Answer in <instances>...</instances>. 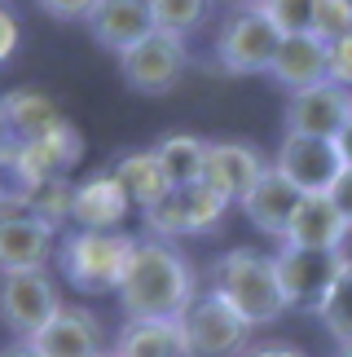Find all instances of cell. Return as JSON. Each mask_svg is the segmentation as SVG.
I'll return each instance as SVG.
<instances>
[{"label":"cell","mask_w":352,"mask_h":357,"mask_svg":"<svg viewBox=\"0 0 352 357\" xmlns=\"http://www.w3.org/2000/svg\"><path fill=\"white\" fill-rule=\"evenodd\" d=\"M278 45H282V31L251 5V9H234L216 26L211 53L225 75H269Z\"/></svg>","instance_id":"277c9868"},{"label":"cell","mask_w":352,"mask_h":357,"mask_svg":"<svg viewBox=\"0 0 352 357\" xmlns=\"http://www.w3.org/2000/svg\"><path fill=\"white\" fill-rule=\"evenodd\" d=\"M159 168H163L168 185L172 190H185V185H198L202 181V159H207V142L194 132H168L150 146Z\"/></svg>","instance_id":"603a6c76"},{"label":"cell","mask_w":352,"mask_h":357,"mask_svg":"<svg viewBox=\"0 0 352 357\" xmlns=\"http://www.w3.org/2000/svg\"><path fill=\"white\" fill-rule=\"evenodd\" d=\"M242 357H308V353L295 344H282V340H264V344H251Z\"/></svg>","instance_id":"d6a6232c"},{"label":"cell","mask_w":352,"mask_h":357,"mask_svg":"<svg viewBox=\"0 0 352 357\" xmlns=\"http://www.w3.org/2000/svg\"><path fill=\"white\" fill-rule=\"evenodd\" d=\"M18 45H22V26H18V18H13V9L0 0V66L18 53Z\"/></svg>","instance_id":"4dcf8cb0"},{"label":"cell","mask_w":352,"mask_h":357,"mask_svg":"<svg viewBox=\"0 0 352 357\" xmlns=\"http://www.w3.org/2000/svg\"><path fill=\"white\" fill-rule=\"evenodd\" d=\"M53 256H58V229L22 212L13 195H5V203H0V273L49 269Z\"/></svg>","instance_id":"30bf717a"},{"label":"cell","mask_w":352,"mask_h":357,"mask_svg":"<svg viewBox=\"0 0 352 357\" xmlns=\"http://www.w3.org/2000/svg\"><path fill=\"white\" fill-rule=\"evenodd\" d=\"M335 150H339V159H344V168H352V115L344 119V128L335 132Z\"/></svg>","instance_id":"836d02e7"},{"label":"cell","mask_w":352,"mask_h":357,"mask_svg":"<svg viewBox=\"0 0 352 357\" xmlns=\"http://www.w3.org/2000/svg\"><path fill=\"white\" fill-rule=\"evenodd\" d=\"M335 357H352V344H339V349H335Z\"/></svg>","instance_id":"74e56055"},{"label":"cell","mask_w":352,"mask_h":357,"mask_svg":"<svg viewBox=\"0 0 352 357\" xmlns=\"http://www.w3.org/2000/svg\"><path fill=\"white\" fill-rule=\"evenodd\" d=\"M255 9H260L282 36H300V31L313 26V0H255Z\"/></svg>","instance_id":"4316f807"},{"label":"cell","mask_w":352,"mask_h":357,"mask_svg":"<svg viewBox=\"0 0 352 357\" xmlns=\"http://www.w3.org/2000/svg\"><path fill=\"white\" fill-rule=\"evenodd\" d=\"M273 168L300 190V195H330L344 172V159L330 137H304V132H282L273 150Z\"/></svg>","instance_id":"9c48e42d"},{"label":"cell","mask_w":352,"mask_h":357,"mask_svg":"<svg viewBox=\"0 0 352 357\" xmlns=\"http://www.w3.org/2000/svg\"><path fill=\"white\" fill-rule=\"evenodd\" d=\"M66 115L58 111V102L45 98L40 89H9L0 98V142L5 146H22L35 137L53 132Z\"/></svg>","instance_id":"d6986e66"},{"label":"cell","mask_w":352,"mask_h":357,"mask_svg":"<svg viewBox=\"0 0 352 357\" xmlns=\"http://www.w3.org/2000/svg\"><path fill=\"white\" fill-rule=\"evenodd\" d=\"M344 252H304V247H278L273 252V269L282 282V296H287V309H308L317 313L326 287L339 273Z\"/></svg>","instance_id":"8fae6325"},{"label":"cell","mask_w":352,"mask_h":357,"mask_svg":"<svg viewBox=\"0 0 352 357\" xmlns=\"http://www.w3.org/2000/svg\"><path fill=\"white\" fill-rule=\"evenodd\" d=\"M111 176L124 185V195L132 199V208H141V212L154 208V203L172 190L163 168H159V159H154V150H124V155H115Z\"/></svg>","instance_id":"7402d4cb"},{"label":"cell","mask_w":352,"mask_h":357,"mask_svg":"<svg viewBox=\"0 0 352 357\" xmlns=\"http://www.w3.org/2000/svg\"><path fill=\"white\" fill-rule=\"evenodd\" d=\"M115 357H185L181 326L154 322V318H124L119 335L111 340Z\"/></svg>","instance_id":"44dd1931"},{"label":"cell","mask_w":352,"mask_h":357,"mask_svg":"<svg viewBox=\"0 0 352 357\" xmlns=\"http://www.w3.org/2000/svg\"><path fill=\"white\" fill-rule=\"evenodd\" d=\"M62 313V291L49 269L0 273V326L13 340H35Z\"/></svg>","instance_id":"ba28073f"},{"label":"cell","mask_w":352,"mask_h":357,"mask_svg":"<svg viewBox=\"0 0 352 357\" xmlns=\"http://www.w3.org/2000/svg\"><path fill=\"white\" fill-rule=\"evenodd\" d=\"M269 79L287 93H300V89H313V84H326L330 79V58H326V40H317L313 31H300V36H282L278 45V58L269 66Z\"/></svg>","instance_id":"ac0fdd59"},{"label":"cell","mask_w":352,"mask_h":357,"mask_svg":"<svg viewBox=\"0 0 352 357\" xmlns=\"http://www.w3.org/2000/svg\"><path fill=\"white\" fill-rule=\"evenodd\" d=\"M264 172H269V159L251 142H207L202 185L216 190L225 203H242Z\"/></svg>","instance_id":"7c38bea8"},{"label":"cell","mask_w":352,"mask_h":357,"mask_svg":"<svg viewBox=\"0 0 352 357\" xmlns=\"http://www.w3.org/2000/svg\"><path fill=\"white\" fill-rule=\"evenodd\" d=\"M31 344H35L40 357H106L111 353L106 326L88 305H62V313L31 340Z\"/></svg>","instance_id":"5bb4252c"},{"label":"cell","mask_w":352,"mask_h":357,"mask_svg":"<svg viewBox=\"0 0 352 357\" xmlns=\"http://www.w3.org/2000/svg\"><path fill=\"white\" fill-rule=\"evenodd\" d=\"M352 115V93L339 89L335 79L300 93H287V106H282V128L287 132H304V137H330L344 128V119Z\"/></svg>","instance_id":"4fadbf2b"},{"label":"cell","mask_w":352,"mask_h":357,"mask_svg":"<svg viewBox=\"0 0 352 357\" xmlns=\"http://www.w3.org/2000/svg\"><path fill=\"white\" fill-rule=\"evenodd\" d=\"M13 203L22 212L40 216L45 225H53L62 234V225L71 221V203H75V181L71 176H49V181H35V185H9Z\"/></svg>","instance_id":"cb8c5ba5"},{"label":"cell","mask_w":352,"mask_h":357,"mask_svg":"<svg viewBox=\"0 0 352 357\" xmlns=\"http://www.w3.org/2000/svg\"><path fill=\"white\" fill-rule=\"evenodd\" d=\"M97 0H35L40 13H49L53 22H84Z\"/></svg>","instance_id":"f546056e"},{"label":"cell","mask_w":352,"mask_h":357,"mask_svg":"<svg viewBox=\"0 0 352 357\" xmlns=\"http://www.w3.org/2000/svg\"><path fill=\"white\" fill-rule=\"evenodd\" d=\"M317 40H339L344 31H352V0H313V26Z\"/></svg>","instance_id":"83f0119b"},{"label":"cell","mask_w":352,"mask_h":357,"mask_svg":"<svg viewBox=\"0 0 352 357\" xmlns=\"http://www.w3.org/2000/svg\"><path fill=\"white\" fill-rule=\"evenodd\" d=\"M132 212V199L124 195V185L106 172H93L88 181H75V203H71V225L75 229H124Z\"/></svg>","instance_id":"e0dca14e"},{"label":"cell","mask_w":352,"mask_h":357,"mask_svg":"<svg viewBox=\"0 0 352 357\" xmlns=\"http://www.w3.org/2000/svg\"><path fill=\"white\" fill-rule=\"evenodd\" d=\"M150 5V18L159 31H172V36H194L202 22H207V13L216 0H145Z\"/></svg>","instance_id":"484cf974"},{"label":"cell","mask_w":352,"mask_h":357,"mask_svg":"<svg viewBox=\"0 0 352 357\" xmlns=\"http://www.w3.org/2000/svg\"><path fill=\"white\" fill-rule=\"evenodd\" d=\"M229 212V203L207 185H185V190H168L154 208L141 212L145 221V238H163V243H176V238H202V234H216Z\"/></svg>","instance_id":"8992f818"},{"label":"cell","mask_w":352,"mask_h":357,"mask_svg":"<svg viewBox=\"0 0 352 357\" xmlns=\"http://www.w3.org/2000/svg\"><path fill=\"white\" fill-rule=\"evenodd\" d=\"M0 357H40L31 340H9L5 349H0Z\"/></svg>","instance_id":"e575fe53"},{"label":"cell","mask_w":352,"mask_h":357,"mask_svg":"<svg viewBox=\"0 0 352 357\" xmlns=\"http://www.w3.org/2000/svg\"><path fill=\"white\" fill-rule=\"evenodd\" d=\"M176 326H181L185 357H242L251 349V331H255L216 291H198L194 305L176 318Z\"/></svg>","instance_id":"5b68a950"},{"label":"cell","mask_w":352,"mask_h":357,"mask_svg":"<svg viewBox=\"0 0 352 357\" xmlns=\"http://www.w3.org/2000/svg\"><path fill=\"white\" fill-rule=\"evenodd\" d=\"M84 26H88L93 45H102L115 58H124L132 45H141L154 31V18H150L145 0H97L93 13L84 18Z\"/></svg>","instance_id":"9a60e30c"},{"label":"cell","mask_w":352,"mask_h":357,"mask_svg":"<svg viewBox=\"0 0 352 357\" xmlns=\"http://www.w3.org/2000/svg\"><path fill=\"white\" fill-rule=\"evenodd\" d=\"M207 291H216L247 326H269L287 313L273 256L255 252V247H229L211 260L207 269Z\"/></svg>","instance_id":"7a4b0ae2"},{"label":"cell","mask_w":352,"mask_h":357,"mask_svg":"<svg viewBox=\"0 0 352 357\" xmlns=\"http://www.w3.org/2000/svg\"><path fill=\"white\" fill-rule=\"evenodd\" d=\"M330 199H335V208H339V216H344L348 229H352V168H344V172H339V181H335Z\"/></svg>","instance_id":"1f68e13d"},{"label":"cell","mask_w":352,"mask_h":357,"mask_svg":"<svg viewBox=\"0 0 352 357\" xmlns=\"http://www.w3.org/2000/svg\"><path fill=\"white\" fill-rule=\"evenodd\" d=\"M348 221L339 216L330 195H304L291 216V229L278 247H304V252H344L348 243Z\"/></svg>","instance_id":"2e32d148"},{"label":"cell","mask_w":352,"mask_h":357,"mask_svg":"<svg viewBox=\"0 0 352 357\" xmlns=\"http://www.w3.org/2000/svg\"><path fill=\"white\" fill-rule=\"evenodd\" d=\"M106 357H115V353H106Z\"/></svg>","instance_id":"f35d334b"},{"label":"cell","mask_w":352,"mask_h":357,"mask_svg":"<svg viewBox=\"0 0 352 357\" xmlns=\"http://www.w3.org/2000/svg\"><path fill=\"white\" fill-rule=\"evenodd\" d=\"M137 238L124 229H66L58 238V269L79 296H115L128 273Z\"/></svg>","instance_id":"3957f363"},{"label":"cell","mask_w":352,"mask_h":357,"mask_svg":"<svg viewBox=\"0 0 352 357\" xmlns=\"http://www.w3.org/2000/svg\"><path fill=\"white\" fill-rule=\"evenodd\" d=\"M119 309L124 318H154L176 322L198 296V273L176 243L137 238V252L128 260V273L119 282Z\"/></svg>","instance_id":"6da1fadb"},{"label":"cell","mask_w":352,"mask_h":357,"mask_svg":"<svg viewBox=\"0 0 352 357\" xmlns=\"http://www.w3.org/2000/svg\"><path fill=\"white\" fill-rule=\"evenodd\" d=\"M326 58H330V79L339 89L352 93V31H344L339 40H330V45H326Z\"/></svg>","instance_id":"f1b7e54d"},{"label":"cell","mask_w":352,"mask_h":357,"mask_svg":"<svg viewBox=\"0 0 352 357\" xmlns=\"http://www.w3.org/2000/svg\"><path fill=\"white\" fill-rule=\"evenodd\" d=\"M185 71H189L185 36L159 31V26L141 40V45H132L124 58H119V75H124V84L132 93H141V98H163V93H172L185 79Z\"/></svg>","instance_id":"52a82bcc"},{"label":"cell","mask_w":352,"mask_h":357,"mask_svg":"<svg viewBox=\"0 0 352 357\" xmlns=\"http://www.w3.org/2000/svg\"><path fill=\"white\" fill-rule=\"evenodd\" d=\"M317 318H321V326H326V335L335 344H352V256L348 252L339 260L335 282L326 287V296H321Z\"/></svg>","instance_id":"d4e9b609"},{"label":"cell","mask_w":352,"mask_h":357,"mask_svg":"<svg viewBox=\"0 0 352 357\" xmlns=\"http://www.w3.org/2000/svg\"><path fill=\"white\" fill-rule=\"evenodd\" d=\"M5 195H9V181H5V172H0V203H5Z\"/></svg>","instance_id":"8d00e7d4"},{"label":"cell","mask_w":352,"mask_h":357,"mask_svg":"<svg viewBox=\"0 0 352 357\" xmlns=\"http://www.w3.org/2000/svg\"><path fill=\"white\" fill-rule=\"evenodd\" d=\"M300 190H295L287 176H282L273 163H269V172L260 176V181H255V190L247 199L238 203L242 208V216H247V221L260 229V234H269V238H287V229H291V216H295V208H300Z\"/></svg>","instance_id":"ffe728a7"},{"label":"cell","mask_w":352,"mask_h":357,"mask_svg":"<svg viewBox=\"0 0 352 357\" xmlns=\"http://www.w3.org/2000/svg\"><path fill=\"white\" fill-rule=\"evenodd\" d=\"M216 5H229V9H251L255 0H216Z\"/></svg>","instance_id":"d590c367"}]
</instances>
